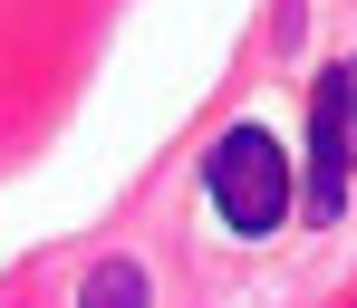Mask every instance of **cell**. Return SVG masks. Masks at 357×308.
<instances>
[{
  "mask_svg": "<svg viewBox=\"0 0 357 308\" xmlns=\"http://www.w3.org/2000/svg\"><path fill=\"white\" fill-rule=\"evenodd\" d=\"M203 193H213V212L232 222V232H280V212H290V154L261 135V125H232V135H213V154H203Z\"/></svg>",
  "mask_w": 357,
  "mask_h": 308,
  "instance_id": "cell-1",
  "label": "cell"
},
{
  "mask_svg": "<svg viewBox=\"0 0 357 308\" xmlns=\"http://www.w3.org/2000/svg\"><path fill=\"white\" fill-rule=\"evenodd\" d=\"M348 174H357V58H338L309 106V212L319 222L348 202Z\"/></svg>",
  "mask_w": 357,
  "mask_h": 308,
  "instance_id": "cell-2",
  "label": "cell"
},
{
  "mask_svg": "<svg viewBox=\"0 0 357 308\" xmlns=\"http://www.w3.org/2000/svg\"><path fill=\"white\" fill-rule=\"evenodd\" d=\"M155 289H145V270L135 260H97L87 279H77V308H145Z\"/></svg>",
  "mask_w": 357,
  "mask_h": 308,
  "instance_id": "cell-3",
  "label": "cell"
}]
</instances>
